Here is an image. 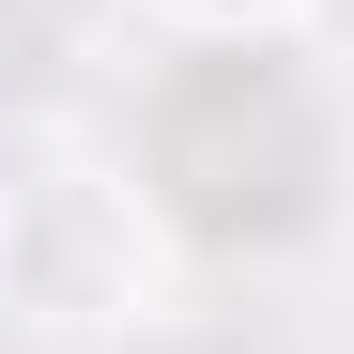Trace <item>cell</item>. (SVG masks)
<instances>
[{"instance_id":"1","label":"cell","mask_w":354,"mask_h":354,"mask_svg":"<svg viewBox=\"0 0 354 354\" xmlns=\"http://www.w3.org/2000/svg\"><path fill=\"white\" fill-rule=\"evenodd\" d=\"M169 277H185V231L154 216L139 169L77 154V139H31L16 201H0V308H16L46 354H77V339L169 324Z\"/></svg>"},{"instance_id":"2","label":"cell","mask_w":354,"mask_h":354,"mask_svg":"<svg viewBox=\"0 0 354 354\" xmlns=\"http://www.w3.org/2000/svg\"><path fill=\"white\" fill-rule=\"evenodd\" d=\"M154 31H185V46H292L324 16V0H139Z\"/></svg>"}]
</instances>
